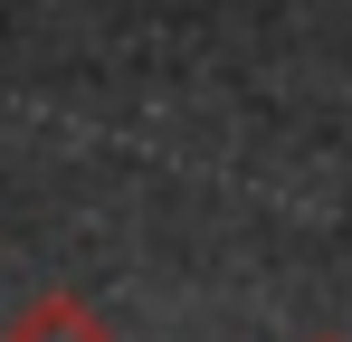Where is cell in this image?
I'll return each instance as SVG.
<instances>
[{
  "instance_id": "obj_2",
  "label": "cell",
  "mask_w": 352,
  "mask_h": 342,
  "mask_svg": "<svg viewBox=\"0 0 352 342\" xmlns=\"http://www.w3.org/2000/svg\"><path fill=\"white\" fill-rule=\"evenodd\" d=\"M314 342H343V333H314Z\"/></svg>"
},
{
  "instance_id": "obj_1",
  "label": "cell",
  "mask_w": 352,
  "mask_h": 342,
  "mask_svg": "<svg viewBox=\"0 0 352 342\" xmlns=\"http://www.w3.org/2000/svg\"><path fill=\"white\" fill-rule=\"evenodd\" d=\"M0 342H115V323H105L86 295H38V304L10 314V333H0Z\"/></svg>"
}]
</instances>
